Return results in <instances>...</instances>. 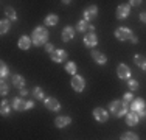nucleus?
<instances>
[{
    "label": "nucleus",
    "mask_w": 146,
    "mask_h": 140,
    "mask_svg": "<svg viewBox=\"0 0 146 140\" xmlns=\"http://www.w3.org/2000/svg\"><path fill=\"white\" fill-rule=\"evenodd\" d=\"M9 28H11V20H8V19H5V17H3V19L0 20V33L6 34L9 31Z\"/></svg>",
    "instance_id": "26"
},
{
    "label": "nucleus",
    "mask_w": 146,
    "mask_h": 140,
    "mask_svg": "<svg viewBox=\"0 0 146 140\" xmlns=\"http://www.w3.org/2000/svg\"><path fill=\"white\" fill-rule=\"evenodd\" d=\"M54 50H56V48H54V45H53V44H50V42H48V44L45 45V51H47L48 55H50V53H53Z\"/></svg>",
    "instance_id": "33"
},
{
    "label": "nucleus",
    "mask_w": 146,
    "mask_h": 140,
    "mask_svg": "<svg viewBox=\"0 0 146 140\" xmlns=\"http://www.w3.org/2000/svg\"><path fill=\"white\" fill-rule=\"evenodd\" d=\"M31 44H33L31 36H27V34H22V36L19 37V41H17V47H19L20 50H30Z\"/></svg>",
    "instance_id": "15"
},
{
    "label": "nucleus",
    "mask_w": 146,
    "mask_h": 140,
    "mask_svg": "<svg viewBox=\"0 0 146 140\" xmlns=\"http://www.w3.org/2000/svg\"><path fill=\"white\" fill-rule=\"evenodd\" d=\"M134 62H135V65H138V69L146 70V58L143 55H135L134 56Z\"/></svg>",
    "instance_id": "25"
},
{
    "label": "nucleus",
    "mask_w": 146,
    "mask_h": 140,
    "mask_svg": "<svg viewBox=\"0 0 146 140\" xmlns=\"http://www.w3.org/2000/svg\"><path fill=\"white\" fill-rule=\"evenodd\" d=\"M70 86H72V89L75 90V92H82V90L86 89V79H84V76H81V75H78L76 73L75 76H72V79H70Z\"/></svg>",
    "instance_id": "5"
},
{
    "label": "nucleus",
    "mask_w": 146,
    "mask_h": 140,
    "mask_svg": "<svg viewBox=\"0 0 146 140\" xmlns=\"http://www.w3.org/2000/svg\"><path fill=\"white\" fill-rule=\"evenodd\" d=\"M121 100H123L124 103H126L127 106H129L132 101H134V93H132V92H126V93L123 95V98H121Z\"/></svg>",
    "instance_id": "32"
},
{
    "label": "nucleus",
    "mask_w": 146,
    "mask_h": 140,
    "mask_svg": "<svg viewBox=\"0 0 146 140\" xmlns=\"http://www.w3.org/2000/svg\"><path fill=\"white\" fill-rule=\"evenodd\" d=\"M117 76L120 79L129 81V79H131V69H129V65H126L124 62H120V64L117 65Z\"/></svg>",
    "instance_id": "6"
},
{
    "label": "nucleus",
    "mask_w": 146,
    "mask_h": 140,
    "mask_svg": "<svg viewBox=\"0 0 146 140\" xmlns=\"http://www.w3.org/2000/svg\"><path fill=\"white\" fill-rule=\"evenodd\" d=\"M11 83H13V86L19 90L25 89V78H23L22 75H19V73H14V75L11 76Z\"/></svg>",
    "instance_id": "19"
},
{
    "label": "nucleus",
    "mask_w": 146,
    "mask_h": 140,
    "mask_svg": "<svg viewBox=\"0 0 146 140\" xmlns=\"http://www.w3.org/2000/svg\"><path fill=\"white\" fill-rule=\"evenodd\" d=\"M33 97H34V100H45V95H44V90H42V87H40V86H36V87H34V89H33Z\"/></svg>",
    "instance_id": "28"
},
{
    "label": "nucleus",
    "mask_w": 146,
    "mask_h": 140,
    "mask_svg": "<svg viewBox=\"0 0 146 140\" xmlns=\"http://www.w3.org/2000/svg\"><path fill=\"white\" fill-rule=\"evenodd\" d=\"M92 114H93V118H95L98 123H106V121L109 120V112L104 109V107H95Z\"/></svg>",
    "instance_id": "9"
},
{
    "label": "nucleus",
    "mask_w": 146,
    "mask_h": 140,
    "mask_svg": "<svg viewBox=\"0 0 146 140\" xmlns=\"http://www.w3.org/2000/svg\"><path fill=\"white\" fill-rule=\"evenodd\" d=\"M126 125H129V126H137L138 123H140V117H138V114H135V112H132L129 111L126 114Z\"/></svg>",
    "instance_id": "20"
},
{
    "label": "nucleus",
    "mask_w": 146,
    "mask_h": 140,
    "mask_svg": "<svg viewBox=\"0 0 146 140\" xmlns=\"http://www.w3.org/2000/svg\"><path fill=\"white\" fill-rule=\"evenodd\" d=\"M75 34H76V28L67 25L64 30H62V33H61V39L64 42H70L73 37H75Z\"/></svg>",
    "instance_id": "14"
},
{
    "label": "nucleus",
    "mask_w": 146,
    "mask_h": 140,
    "mask_svg": "<svg viewBox=\"0 0 146 140\" xmlns=\"http://www.w3.org/2000/svg\"><path fill=\"white\" fill-rule=\"evenodd\" d=\"M8 75H9V70H8V65H6V62L5 61H2L0 62V79H6L8 78Z\"/></svg>",
    "instance_id": "27"
},
{
    "label": "nucleus",
    "mask_w": 146,
    "mask_h": 140,
    "mask_svg": "<svg viewBox=\"0 0 146 140\" xmlns=\"http://www.w3.org/2000/svg\"><path fill=\"white\" fill-rule=\"evenodd\" d=\"M44 106L47 107L48 111H51V112H58V111H61V103H59V100L58 98H54V97H47L44 100Z\"/></svg>",
    "instance_id": "8"
},
{
    "label": "nucleus",
    "mask_w": 146,
    "mask_h": 140,
    "mask_svg": "<svg viewBox=\"0 0 146 140\" xmlns=\"http://www.w3.org/2000/svg\"><path fill=\"white\" fill-rule=\"evenodd\" d=\"M109 111L113 117L120 118V117H126V114L129 112V106L124 103L123 100H113L109 104Z\"/></svg>",
    "instance_id": "2"
},
{
    "label": "nucleus",
    "mask_w": 146,
    "mask_h": 140,
    "mask_svg": "<svg viewBox=\"0 0 146 140\" xmlns=\"http://www.w3.org/2000/svg\"><path fill=\"white\" fill-rule=\"evenodd\" d=\"M3 13H5V19L11 20V22H14V20H17L16 9L13 8V6H5V8H3Z\"/></svg>",
    "instance_id": "22"
},
{
    "label": "nucleus",
    "mask_w": 146,
    "mask_h": 140,
    "mask_svg": "<svg viewBox=\"0 0 146 140\" xmlns=\"http://www.w3.org/2000/svg\"><path fill=\"white\" fill-rule=\"evenodd\" d=\"M113 36H115L118 41H121V42L131 41V42H134V44H137V42H138V37L135 36V34L132 33L127 27H118V28H115Z\"/></svg>",
    "instance_id": "3"
},
{
    "label": "nucleus",
    "mask_w": 146,
    "mask_h": 140,
    "mask_svg": "<svg viewBox=\"0 0 146 140\" xmlns=\"http://www.w3.org/2000/svg\"><path fill=\"white\" fill-rule=\"evenodd\" d=\"M140 20H141V22H146V11H143L140 14Z\"/></svg>",
    "instance_id": "36"
},
{
    "label": "nucleus",
    "mask_w": 146,
    "mask_h": 140,
    "mask_svg": "<svg viewBox=\"0 0 146 140\" xmlns=\"http://www.w3.org/2000/svg\"><path fill=\"white\" fill-rule=\"evenodd\" d=\"M129 111L135 112V114H138V117L140 118H146V103L143 98H134V101L129 104Z\"/></svg>",
    "instance_id": "4"
},
{
    "label": "nucleus",
    "mask_w": 146,
    "mask_h": 140,
    "mask_svg": "<svg viewBox=\"0 0 146 140\" xmlns=\"http://www.w3.org/2000/svg\"><path fill=\"white\" fill-rule=\"evenodd\" d=\"M82 16H84V20H87V22L90 23L93 19H96V17H98V6H96V5L87 6V8L82 11Z\"/></svg>",
    "instance_id": "11"
},
{
    "label": "nucleus",
    "mask_w": 146,
    "mask_h": 140,
    "mask_svg": "<svg viewBox=\"0 0 146 140\" xmlns=\"http://www.w3.org/2000/svg\"><path fill=\"white\" fill-rule=\"evenodd\" d=\"M76 31H78V33H86V34L90 33V31H92V33H95V27H93L92 23H89L87 20L81 19L78 23H76Z\"/></svg>",
    "instance_id": "12"
},
{
    "label": "nucleus",
    "mask_w": 146,
    "mask_h": 140,
    "mask_svg": "<svg viewBox=\"0 0 146 140\" xmlns=\"http://www.w3.org/2000/svg\"><path fill=\"white\" fill-rule=\"evenodd\" d=\"M19 92H20V97H27V95H28V90H27V89H22V90H19Z\"/></svg>",
    "instance_id": "35"
},
{
    "label": "nucleus",
    "mask_w": 146,
    "mask_h": 140,
    "mask_svg": "<svg viewBox=\"0 0 146 140\" xmlns=\"http://www.w3.org/2000/svg\"><path fill=\"white\" fill-rule=\"evenodd\" d=\"M58 22H59V17L56 16V14H48V16L44 19V25L45 27H54V25H58Z\"/></svg>",
    "instance_id": "23"
},
{
    "label": "nucleus",
    "mask_w": 146,
    "mask_h": 140,
    "mask_svg": "<svg viewBox=\"0 0 146 140\" xmlns=\"http://www.w3.org/2000/svg\"><path fill=\"white\" fill-rule=\"evenodd\" d=\"M138 5H141L140 0H131L129 2V6H138Z\"/></svg>",
    "instance_id": "34"
},
{
    "label": "nucleus",
    "mask_w": 146,
    "mask_h": 140,
    "mask_svg": "<svg viewBox=\"0 0 146 140\" xmlns=\"http://www.w3.org/2000/svg\"><path fill=\"white\" fill-rule=\"evenodd\" d=\"M31 41H33L34 47H45V45L48 44V30L45 27H36L33 30V33H31Z\"/></svg>",
    "instance_id": "1"
},
{
    "label": "nucleus",
    "mask_w": 146,
    "mask_h": 140,
    "mask_svg": "<svg viewBox=\"0 0 146 140\" xmlns=\"http://www.w3.org/2000/svg\"><path fill=\"white\" fill-rule=\"evenodd\" d=\"M67 51L64 50V48H56V50L53 51V53H50V58L53 62H67Z\"/></svg>",
    "instance_id": "10"
},
{
    "label": "nucleus",
    "mask_w": 146,
    "mask_h": 140,
    "mask_svg": "<svg viewBox=\"0 0 146 140\" xmlns=\"http://www.w3.org/2000/svg\"><path fill=\"white\" fill-rule=\"evenodd\" d=\"M127 87H129V90H131V92L132 93H134L135 92V90H138V87H140V84H138V81H137V79H129V81H127Z\"/></svg>",
    "instance_id": "30"
},
{
    "label": "nucleus",
    "mask_w": 146,
    "mask_h": 140,
    "mask_svg": "<svg viewBox=\"0 0 146 140\" xmlns=\"http://www.w3.org/2000/svg\"><path fill=\"white\" fill-rule=\"evenodd\" d=\"M131 13V6L129 5H120L117 6V11H115V17L117 19H127V16H129Z\"/></svg>",
    "instance_id": "17"
},
{
    "label": "nucleus",
    "mask_w": 146,
    "mask_h": 140,
    "mask_svg": "<svg viewBox=\"0 0 146 140\" xmlns=\"http://www.w3.org/2000/svg\"><path fill=\"white\" fill-rule=\"evenodd\" d=\"M70 123H72V117H68V115H58L54 118V126L59 129L65 128V126H68Z\"/></svg>",
    "instance_id": "16"
},
{
    "label": "nucleus",
    "mask_w": 146,
    "mask_h": 140,
    "mask_svg": "<svg viewBox=\"0 0 146 140\" xmlns=\"http://www.w3.org/2000/svg\"><path fill=\"white\" fill-rule=\"evenodd\" d=\"M121 140H140V137L132 131H126L121 134Z\"/></svg>",
    "instance_id": "29"
},
{
    "label": "nucleus",
    "mask_w": 146,
    "mask_h": 140,
    "mask_svg": "<svg viewBox=\"0 0 146 140\" xmlns=\"http://www.w3.org/2000/svg\"><path fill=\"white\" fill-rule=\"evenodd\" d=\"M11 111H13V106L9 104V101L2 100V103H0V114L3 117H8V115H11Z\"/></svg>",
    "instance_id": "21"
},
{
    "label": "nucleus",
    "mask_w": 146,
    "mask_h": 140,
    "mask_svg": "<svg viewBox=\"0 0 146 140\" xmlns=\"http://www.w3.org/2000/svg\"><path fill=\"white\" fill-rule=\"evenodd\" d=\"M90 56H92V59L96 62V64H100V65H103V64H106V62H107V56L104 55L103 51L92 50V51H90Z\"/></svg>",
    "instance_id": "18"
},
{
    "label": "nucleus",
    "mask_w": 146,
    "mask_h": 140,
    "mask_svg": "<svg viewBox=\"0 0 146 140\" xmlns=\"http://www.w3.org/2000/svg\"><path fill=\"white\" fill-rule=\"evenodd\" d=\"M28 101L27 100H23L22 97H14L11 100V106H13V109L17 111V112H22V111H28Z\"/></svg>",
    "instance_id": "7"
},
{
    "label": "nucleus",
    "mask_w": 146,
    "mask_h": 140,
    "mask_svg": "<svg viewBox=\"0 0 146 140\" xmlns=\"http://www.w3.org/2000/svg\"><path fill=\"white\" fill-rule=\"evenodd\" d=\"M82 42H84V45L86 47H89V48H93V47H96V44H98V36H96V33H87V34H84V37H82Z\"/></svg>",
    "instance_id": "13"
},
{
    "label": "nucleus",
    "mask_w": 146,
    "mask_h": 140,
    "mask_svg": "<svg viewBox=\"0 0 146 140\" xmlns=\"http://www.w3.org/2000/svg\"><path fill=\"white\" fill-rule=\"evenodd\" d=\"M64 69H65V72H67L68 75H72V76H75L76 72H78V65H76L75 61H67Z\"/></svg>",
    "instance_id": "24"
},
{
    "label": "nucleus",
    "mask_w": 146,
    "mask_h": 140,
    "mask_svg": "<svg viewBox=\"0 0 146 140\" xmlns=\"http://www.w3.org/2000/svg\"><path fill=\"white\" fill-rule=\"evenodd\" d=\"M8 92H9V86H8V83L3 79V81L0 83V93H2V97H5V95H8Z\"/></svg>",
    "instance_id": "31"
}]
</instances>
